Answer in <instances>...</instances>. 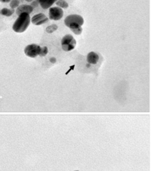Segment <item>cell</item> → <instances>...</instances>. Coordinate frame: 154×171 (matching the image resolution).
<instances>
[{
    "label": "cell",
    "mask_w": 154,
    "mask_h": 171,
    "mask_svg": "<svg viewBox=\"0 0 154 171\" xmlns=\"http://www.w3.org/2000/svg\"><path fill=\"white\" fill-rule=\"evenodd\" d=\"M25 1H26V2H32L33 0H25Z\"/></svg>",
    "instance_id": "20"
},
{
    "label": "cell",
    "mask_w": 154,
    "mask_h": 171,
    "mask_svg": "<svg viewBox=\"0 0 154 171\" xmlns=\"http://www.w3.org/2000/svg\"><path fill=\"white\" fill-rule=\"evenodd\" d=\"M64 12L62 9L59 7H52L49 10V18L52 20H60L63 17Z\"/></svg>",
    "instance_id": "5"
},
{
    "label": "cell",
    "mask_w": 154,
    "mask_h": 171,
    "mask_svg": "<svg viewBox=\"0 0 154 171\" xmlns=\"http://www.w3.org/2000/svg\"><path fill=\"white\" fill-rule=\"evenodd\" d=\"M36 2H38L39 3V4H41V3H43L44 2H46L47 0H36Z\"/></svg>",
    "instance_id": "17"
},
{
    "label": "cell",
    "mask_w": 154,
    "mask_h": 171,
    "mask_svg": "<svg viewBox=\"0 0 154 171\" xmlns=\"http://www.w3.org/2000/svg\"><path fill=\"white\" fill-rule=\"evenodd\" d=\"M38 5H39V3L38 2H36V1H34V2L32 3V4H31L30 5L32 7V8H36V7L38 6Z\"/></svg>",
    "instance_id": "16"
},
{
    "label": "cell",
    "mask_w": 154,
    "mask_h": 171,
    "mask_svg": "<svg viewBox=\"0 0 154 171\" xmlns=\"http://www.w3.org/2000/svg\"><path fill=\"white\" fill-rule=\"evenodd\" d=\"M50 61L51 63H55L56 61V60L55 58L52 57V58H51L50 59Z\"/></svg>",
    "instance_id": "18"
},
{
    "label": "cell",
    "mask_w": 154,
    "mask_h": 171,
    "mask_svg": "<svg viewBox=\"0 0 154 171\" xmlns=\"http://www.w3.org/2000/svg\"><path fill=\"white\" fill-rule=\"evenodd\" d=\"M30 14L23 13L18 16V18L13 24L12 28L17 33H22L27 30L30 24Z\"/></svg>",
    "instance_id": "1"
},
{
    "label": "cell",
    "mask_w": 154,
    "mask_h": 171,
    "mask_svg": "<svg viewBox=\"0 0 154 171\" xmlns=\"http://www.w3.org/2000/svg\"><path fill=\"white\" fill-rule=\"evenodd\" d=\"M58 0H47L46 2H44L43 3H41L40 5H41L42 8L44 9V10H46V9L50 8L54 3H55L56 2H57Z\"/></svg>",
    "instance_id": "10"
},
{
    "label": "cell",
    "mask_w": 154,
    "mask_h": 171,
    "mask_svg": "<svg viewBox=\"0 0 154 171\" xmlns=\"http://www.w3.org/2000/svg\"><path fill=\"white\" fill-rule=\"evenodd\" d=\"M64 24L67 27L71 24H78L80 26H82L84 24V19L83 18V17L79 15H70L65 18Z\"/></svg>",
    "instance_id": "4"
},
{
    "label": "cell",
    "mask_w": 154,
    "mask_h": 171,
    "mask_svg": "<svg viewBox=\"0 0 154 171\" xmlns=\"http://www.w3.org/2000/svg\"><path fill=\"white\" fill-rule=\"evenodd\" d=\"M0 2L2 3H9L11 2V0H0Z\"/></svg>",
    "instance_id": "19"
},
{
    "label": "cell",
    "mask_w": 154,
    "mask_h": 171,
    "mask_svg": "<svg viewBox=\"0 0 154 171\" xmlns=\"http://www.w3.org/2000/svg\"><path fill=\"white\" fill-rule=\"evenodd\" d=\"M33 8L30 5H19L17 8L16 13L18 16L21 14L23 13H26L28 14H30L33 11Z\"/></svg>",
    "instance_id": "7"
},
{
    "label": "cell",
    "mask_w": 154,
    "mask_h": 171,
    "mask_svg": "<svg viewBox=\"0 0 154 171\" xmlns=\"http://www.w3.org/2000/svg\"><path fill=\"white\" fill-rule=\"evenodd\" d=\"M14 9H8V8H3L0 10V14L4 16H11V15L14 13Z\"/></svg>",
    "instance_id": "9"
},
{
    "label": "cell",
    "mask_w": 154,
    "mask_h": 171,
    "mask_svg": "<svg viewBox=\"0 0 154 171\" xmlns=\"http://www.w3.org/2000/svg\"><path fill=\"white\" fill-rule=\"evenodd\" d=\"M62 49L66 52L71 51L75 49L76 44V41L71 34H67L61 40Z\"/></svg>",
    "instance_id": "2"
},
{
    "label": "cell",
    "mask_w": 154,
    "mask_h": 171,
    "mask_svg": "<svg viewBox=\"0 0 154 171\" xmlns=\"http://www.w3.org/2000/svg\"><path fill=\"white\" fill-rule=\"evenodd\" d=\"M71 31L76 35H80V34H81L82 32H83V28H82V27H79L75 28V29L71 30Z\"/></svg>",
    "instance_id": "15"
},
{
    "label": "cell",
    "mask_w": 154,
    "mask_h": 171,
    "mask_svg": "<svg viewBox=\"0 0 154 171\" xmlns=\"http://www.w3.org/2000/svg\"><path fill=\"white\" fill-rule=\"evenodd\" d=\"M99 60V56L94 52H91L87 54L86 60L89 64L96 65Z\"/></svg>",
    "instance_id": "8"
},
{
    "label": "cell",
    "mask_w": 154,
    "mask_h": 171,
    "mask_svg": "<svg viewBox=\"0 0 154 171\" xmlns=\"http://www.w3.org/2000/svg\"><path fill=\"white\" fill-rule=\"evenodd\" d=\"M56 4L60 8L66 9L68 7V3L64 0H58L57 2H56Z\"/></svg>",
    "instance_id": "11"
},
{
    "label": "cell",
    "mask_w": 154,
    "mask_h": 171,
    "mask_svg": "<svg viewBox=\"0 0 154 171\" xmlns=\"http://www.w3.org/2000/svg\"><path fill=\"white\" fill-rule=\"evenodd\" d=\"M48 49L47 47L46 46L41 47L39 56H40V57H45L46 55L48 54Z\"/></svg>",
    "instance_id": "14"
},
{
    "label": "cell",
    "mask_w": 154,
    "mask_h": 171,
    "mask_svg": "<svg viewBox=\"0 0 154 171\" xmlns=\"http://www.w3.org/2000/svg\"><path fill=\"white\" fill-rule=\"evenodd\" d=\"M41 47L36 44H32L28 45L25 48L24 53L25 54L30 58H35L38 56L40 52Z\"/></svg>",
    "instance_id": "3"
},
{
    "label": "cell",
    "mask_w": 154,
    "mask_h": 171,
    "mask_svg": "<svg viewBox=\"0 0 154 171\" xmlns=\"http://www.w3.org/2000/svg\"><path fill=\"white\" fill-rule=\"evenodd\" d=\"M31 22L33 24L36 25V26H40V25H42L47 23L48 22V18L46 16L44 13H38V14L34 15L32 17Z\"/></svg>",
    "instance_id": "6"
},
{
    "label": "cell",
    "mask_w": 154,
    "mask_h": 171,
    "mask_svg": "<svg viewBox=\"0 0 154 171\" xmlns=\"http://www.w3.org/2000/svg\"><path fill=\"white\" fill-rule=\"evenodd\" d=\"M57 29H58V26H57V25L52 24L46 28V32L49 33V34H51V33L55 32Z\"/></svg>",
    "instance_id": "12"
},
{
    "label": "cell",
    "mask_w": 154,
    "mask_h": 171,
    "mask_svg": "<svg viewBox=\"0 0 154 171\" xmlns=\"http://www.w3.org/2000/svg\"><path fill=\"white\" fill-rule=\"evenodd\" d=\"M10 5L11 9L17 8L20 5V1L19 0H11Z\"/></svg>",
    "instance_id": "13"
}]
</instances>
